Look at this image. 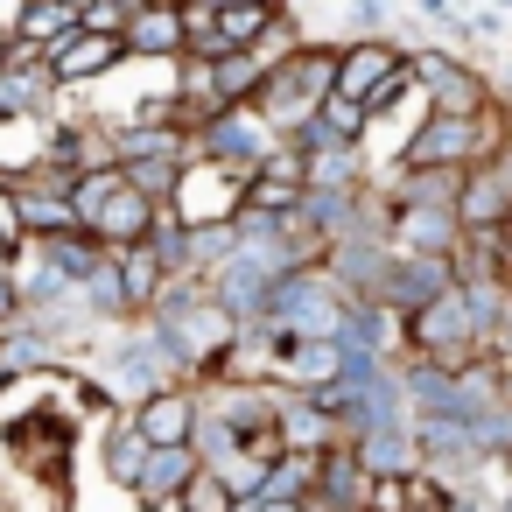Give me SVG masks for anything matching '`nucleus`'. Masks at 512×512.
Segmentation results:
<instances>
[{
  "label": "nucleus",
  "mask_w": 512,
  "mask_h": 512,
  "mask_svg": "<svg viewBox=\"0 0 512 512\" xmlns=\"http://www.w3.org/2000/svg\"><path fill=\"white\" fill-rule=\"evenodd\" d=\"M239 176H232V162H197V169H183V183H176V211H183V225H218L225 211H232V190Z\"/></svg>",
  "instance_id": "f257e3e1"
},
{
  "label": "nucleus",
  "mask_w": 512,
  "mask_h": 512,
  "mask_svg": "<svg viewBox=\"0 0 512 512\" xmlns=\"http://www.w3.org/2000/svg\"><path fill=\"white\" fill-rule=\"evenodd\" d=\"M120 57H127V43H120V36H92V29H78L71 43H57V50H50V78H57V85H85V78L113 71Z\"/></svg>",
  "instance_id": "f03ea898"
},
{
  "label": "nucleus",
  "mask_w": 512,
  "mask_h": 512,
  "mask_svg": "<svg viewBox=\"0 0 512 512\" xmlns=\"http://www.w3.org/2000/svg\"><path fill=\"white\" fill-rule=\"evenodd\" d=\"M120 43H127L134 57H169V50H183V8H176V0H148V8L127 15Z\"/></svg>",
  "instance_id": "7ed1b4c3"
},
{
  "label": "nucleus",
  "mask_w": 512,
  "mask_h": 512,
  "mask_svg": "<svg viewBox=\"0 0 512 512\" xmlns=\"http://www.w3.org/2000/svg\"><path fill=\"white\" fill-rule=\"evenodd\" d=\"M134 435H141L148 449H183V435H190V393H155Z\"/></svg>",
  "instance_id": "20e7f679"
},
{
  "label": "nucleus",
  "mask_w": 512,
  "mask_h": 512,
  "mask_svg": "<svg viewBox=\"0 0 512 512\" xmlns=\"http://www.w3.org/2000/svg\"><path fill=\"white\" fill-rule=\"evenodd\" d=\"M64 8H71V15H85V8H99V0H64Z\"/></svg>",
  "instance_id": "39448f33"
}]
</instances>
